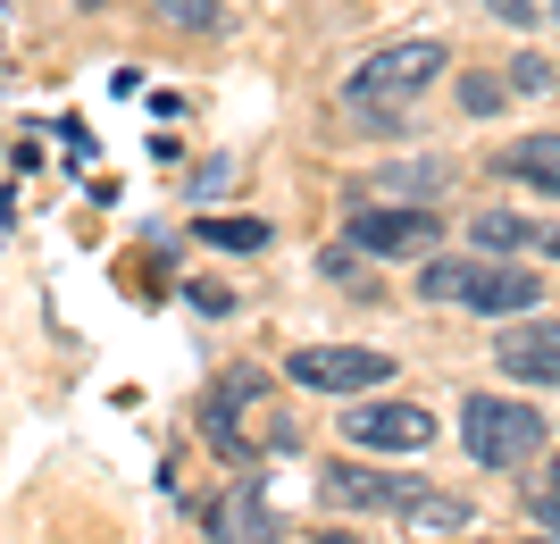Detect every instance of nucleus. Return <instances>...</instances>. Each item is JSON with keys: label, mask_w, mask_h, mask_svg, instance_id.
Instances as JSON below:
<instances>
[{"label": "nucleus", "mask_w": 560, "mask_h": 544, "mask_svg": "<svg viewBox=\"0 0 560 544\" xmlns=\"http://www.w3.org/2000/svg\"><path fill=\"white\" fill-rule=\"evenodd\" d=\"M452 59H444V43H385V50H369L360 68H351V84H343V101L360 109V118H385L394 126L410 101L444 76Z\"/></svg>", "instance_id": "nucleus-1"}, {"label": "nucleus", "mask_w": 560, "mask_h": 544, "mask_svg": "<svg viewBox=\"0 0 560 544\" xmlns=\"http://www.w3.org/2000/svg\"><path fill=\"white\" fill-rule=\"evenodd\" d=\"M419 293L427 302H468L486 319H518V310H536L544 277L536 268H493V261H435L419 268Z\"/></svg>", "instance_id": "nucleus-2"}, {"label": "nucleus", "mask_w": 560, "mask_h": 544, "mask_svg": "<svg viewBox=\"0 0 560 544\" xmlns=\"http://www.w3.org/2000/svg\"><path fill=\"white\" fill-rule=\"evenodd\" d=\"M460 436L477 452V470H518L544 452V419L536 403H502V394H468L460 403Z\"/></svg>", "instance_id": "nucleus-3"}, {"label": "nucleus", "mask_w": 560, "mask_h": 544, "mask_svg": "<svg viewBox=\"0 0 560 544\" xmlns=\"http://www.w3.org/2000/svg\"><path fill=\"white\" fill-rule=\"evenodd\" d=\"M385 378H394V352H360V344H310V352H293V385H310V394H369Z\"/></svg>", "instance_id": "nucleus-4"}, {"label": "nucleus", "mask_w": 560, "mask_h": 544, "mask_svg": "<svg viewBox=\"0 0 560 544\" xmlns=\"http://www.w3.org/2000/svg\"><path fill=\"white\" fill-rule=\"evenodd\" d=\"M435 235H444V218L427 201H410V210H351V243L385 252V261H419V252H435Z\"/></svg>", "instance_id": "nucleus-5"}, {"label": "nucleus", "mask_w": 560, "mask_h": 544, "mask_svg": "<svg viewBox=\"0 0 560 544\" xmlns=\"http://www.w3.org/2000/svg\"><path fill=\"white\" fill-rule=\"evenodd\" d=\"M343 436L369 444V452H419V444H435V410H419V403H351Z\"/></svg>", "instance_id": "nucleus-6"}, {"label": "nucleus", "mask_w": 560, "mask_h": 544, "mask_svg": "<svg viewBox=\"0 0 560 544\" xmlns=\"http://www.w3.org/2000/svg\"><path fill=\"white\" fill-rule=\"evenodd\" d=\"M493 360H502V378L560 385V319H518V327H502L493 335Z\"/></svg>", "instance_id": "nucleus-7"}, {"label": "nucleus", "mask_w": 560, "mask_h": 544, "mask_svg": "<svg viewBox=\"0 0 560 544\" xmlns=\"http://www.w3.org/2000/svg\"><path fill=\"white\" fill-rule=\"evenodd\" d=\"M427 486L401 470H351V461H335L327 470V502H343V511H410Z\"/></svg>", "instance_id": "nucleus-8"}, {"label": "nucleus", "mask_w": 560, "mask_h": 544, "mask_svg": "<svg viewBox=\"0 0 560 544\" xmlns=\"http://www.w3.org/2000/svg\"><path fill=\"white\" fill-rule=\"evenodd\" d=\"M502 176H518V185H544V193H560V135H518L511 151H502Z\"/></svg>", "instance_id": "nucleus-9"}, {"label": "nucleus", "mask_w": 560, "mask_h": 544, "mask_svg": "<svg viewBox=\"0 0 560 544\" xmlns=\"http://www.w3.org/2000/svg\"><path fill=\"white\" fill-rule=\"evenodd\" d=\"M201 243H218V252H259L268 227H259V218H201Z\"/></svg>", "instance_id": "nucleus-10"}, {"label": "nucleus", "mask_w": 560, "mask_h": 544, "mask_svg": "<svg viewBox=\"0 0 560 544\" xmlns=\"http://www.w3.org/2000/svg\"><path fill=\"white\" fill-rule=\"evenodd\" d=\"M410 528H419V536H435V528H468V502H452V495H419V502H410Z\"/></svg>", "instance_id": "nucleus-11"}, {"label": "nucleus", "mask_w": 560, "mask_h": 544, "mask_svg": "<svg viewBox=\"0 0 560 544\" xmlns=\"http://www.w3.org/2000/svg\"><path fill=\"white\" fill-rule=\"evenodd\" d=\"M477 243H486V252H518V243H527V218L486 210V218H477Z\"/></svg>", "instance_id": "nucleus-12"}, {"label": "nucleus", "mask_w": 560, "mask_h": 544, "mask_svg": "<svg viewBox=\"0 0 560 544\" xmlns=\"http://www.w3.org/2000/svg\"><path fill=\"white\" fill-rule=\"evenodd\" d=\"M151 9H160L167 25H192V34H210V25H218V0H151Z\"/></svg>", "instance_id": "nucleus-13"}, {"label": "nucleus", "mask_w": 560, "mask_h": 544, "mask_svg": "<svg viewBox=\"0 0 560 544\" xmlns=\"http://www.w3.org/2000/svg\"><path fill=\"white\" fill-rule=\"evenodd\" d=\"M226 528H234V544H277V528H268V511L252 495H243V511H226Z\"/></svg>", "instance_id": "nucleus-14"}, {"label": "nucleus", "mask_w": 560, "mask_h": 544, "mask_svg": "<svg viewBox=\"0 0 560 544\" xmlns=\"http://www.w3.org/2000/svg\"><path fill=\"white\" fill-rule=\"evenodd\" d=\"M536 511H544V528H560V461L544 470V486H536Z\"/></svg>", "instance_id": "nucleus-15"}, {"label": "nucleus", "mask_w": 560, "mask_h": 544, "mask_svg": "<svg viewBox=\"0 0 560 544\" xmlns=\"http://www.w3.org/2000/svg\"><path fill=\"white\" fill-rule=\"evenodd\" d=\"M460 101H468V109H493V101H502V84H493V76H468Z\"/></svg>", "instance_id": "nucleus-16"}, {"label": "nucleus", "mask_w": 560, "mask_h": 544, "mask_svg": "<svg viewBox=\"0 0 560 544\" xmlns=\"http://www.w3.org/2000/svg\"><path fill=\"white\" fill-rule=\"evenodd\" d=\"M486 9H493L502 25H527V18H536V0H486Z\"/></svg>", "instance_id": "nucleus-17"}, {"label": "nucleus", "mask_w": 560, "mask_h": 544, "mask_svg": "<svg viewBox=\"0 0 560 544\" xmlns=\"http://www.w3.org/2000/svg\"><path fill=\"white\" fill-rule=\"evenodd\" d=\"M552 25H560V0H552Z\"/></svg>", "instance_id": "nucleus-18"}, {"label": "nucleus", "mask_w": 560, "mask_h": 544, "mask_svg": "<svg viewBox=\"0 0 560 544\" xmlns=\"http://www.w3.org/2000/svg\"><path fill=\"white\" fill-rule=\"evenodd\" d=\"M552 252H560V235H552Z\"/></svg>", "instance_id": "nucleus-19"}, {"label": "nucleus", "mask_w": 560, "mask_h": 544, "mask_svg": "<svg viewBox=\"0 0 560 544\" xmlns=\"http://www.w3.org/2000/svg\"><path fill=\"white\" fill-rule=\"evenodd\" d=\"M544 544H552V536H544Z\"/></svg>", "instance_id": "nucleus-20"}]
</instances>
